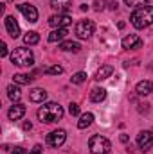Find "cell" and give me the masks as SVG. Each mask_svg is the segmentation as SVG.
<instances>
[{
  "label": "cell",
  "instance_id": "6da1fadb",
  "mask_svg": "<svg viewBox=\"0 0 153 154\" xmlns=\"http://www.w3.org/2000/svg\"><path fill=\"white\" fill-rule=\"evenodd\" d=\"M65 115L63 108L58 102H47L38 109V120L41 124H56Z\"/></svg>",
  "mask_w": 153,
  "mask_h": 154
},
{
  "label": "cell",
  "instance_id": "7a4b0ae2",
  "mask_svg": "<svg viewBox=\"0 0 153 154\" xmlns=\"http://www.w3.org/2000/svg\"><path fill=\"white\" fill-rule=\"evenodd\" d=\"M132 25L135 29H146L153 23V5H142V7H137L132 16Z\"/></svg>",
  "mask_w": 153,
  "mask_h": 154
},
{
  "label": "cell",
  "instance_id": "3957f363",
  "mask_svg": "<svg viewBox=\"0 0 153 154\" xmlns=\"http://www.w3.org/2000/svg\"><path fill=\"white\" fill-rule=\"evenodd\" d=\"M11 61L16 66H33L34 65V56H33L31 48L18 47L11 52Z\"/></svg>",
  "mask_w": 153,
  "mask_h": 154
},
{
  "label": "cell",
  "instance_id": "277c9868",
  "mask_svg": "<svg viewBox=\"0 0 153 154\" xmlns=\"http://www.w3.org/2000/svg\"><path fill=\"white\" fill-rule=\"evenodd\" d=\"M88 149H90L92 154H108L110 149H112V143H110L108 138H105V136H101V134H96V136L90 138Z\"/></svg>",
  "mask_w": 153,
  "mask_h": 154
},
{
  "label": "cell",
  "instance_id": "5b68a950",
  "mask_svg": "<svg viewBox=\"0 0 153 154\" xmlns=\"http://www.w3.org/2000/svg\"><path fill=\"white\" fill-rule=\"evenodd\" d=\"M70 23H72V18L67 13H58V14H52L49 18V25L54 29H67Z\"/></svg>",
  "mask_w": 153,
  "mask_h": 154
},
{
  "label": "cell",
  "instance_id": "8992f818",
  "mask_svg": "<svg viewBox=\"0 0 153 154\" xmlns=\"http://www.w3.org/2000/svg\"><path fill=\"white\" fill-rule=\"evenodd\" d=\"M94 34V23L90 20H79L76 23V36L79 39H88Z\"/></svg>",
  "mask_w": 153,
  "mask_h": 154
},
{
  "label": "cell",
  "instance_id": "52a82bcc",
  "mask_svg": "<svg viewBox=\"0 0 153 154\" xmlns=\"http://www.w3.org/2000/svg\"><path fill=\"white\" fill-rule=\"evenodd\" d=\"M65 140H67V133L63 129H56V131H52V133L47 134V145H50L54 149L61 147L65 143Z\"/></svg>",
  "mask_w": 153,
  "mask_h": 154
},
{
  "label": "cell",
  "instance_id": "ba28073f",
  "mask_svg": "<svg viewBox=\"0 0 153 154\" xmlns=\"http://www.w3.org/2000/svg\"><path fill=\"white\" fill-rule=\"evenodd\" d=\"M137 145H139L141 151L148 152L153 147V133L151 131H141V133L137 134Z\"/></svg>",
  "mask_w": 153,
  "mask_h": 154
},
{
  "label": "cell",
  "instance_id": "9c48e42d",
  "mask_svg": "<svg viewBox=\"0 0 153 154\" xmlns=\"http://www.w3.org/2000/svg\"><path fill=\"white\" fill-rule=\"evenodd\" d=\"M16 7H18V11L27 18V22H31V23L38 22V11H36V7H34L33 4H20V5H16Z\"/></svg>",
  "mask_w": 153,
  "mask_h": 154
},
{
  "label": "cell",
  "instance_id": "30bf717a",
  "mask_svg": "<svg viewBox=\"0 0 153 154\" xmlns=\"http://www.w3.org/2000/svg\"><path fill=\"white\" fill-rule=\"evenodd\" d=\"M5 31L11 38H18L20 36V25L15 20V16H5Z\"/></svg>",
  "mask_w": 153,
  "mask_h": 154
},
{
  "label": "cell",
  "instance_id": "8fae6325",
  "mask_svg": "<svg viewBox=\"0 0 153 154\" xmlns=\"http://www.w3.org/2000/svg\"><path fill=\"white\" fill-rule=\"evenodd\" d=\"M24 115H25V106H24V104H20V102L13 104V106L9 108V111H7L9 120H20Z\"/></svg>",
  "mask_w": 153,
  "mask_h": 154
},
{
  "label": "cell",
  "instance_id": "7c38bea8",
  "mask_svg": "<svg viewBox=\"0 0 153 154\" xmlns=\"http://www.w3.org/2000/svg\"><path fill=\"white\" fill-rule=\"evenodd\" d=\"M142 45V39L139 38L137 34H128L126 38H122V48L130 50V48H139Z\"/></svg>",
  "mask_w": 153,
  "mask_h": 154
},
{
  "label": "cell",
  "instance_id": "4fadbf2b",
  "mask_svg": "<svg viewBox=\"0 0 153 154\" xmlns=\"http://www.w3.org/2000/svg\"><path fill=\"white\" fill-rule=\"evenodd\" d=\"M50 7L58 13H67L72 7V0H50Z\"/></svg>",
  "mask_w": 153,
  "mask_h": 154
},
{
  "label": "cell",
  "instance_id": "5bb4252c",
  "mask_svg": "<svg viewBox=\"0 0 153 154\" xmlns=\"http://www.w3.org/2000/svg\"><path fill=\"white\" fill-rule=\"evenodd\" d=\"M135 91H137L139 95H150L153 91V82L151 81H141V82L137 84Z\"/></svg>",
  "mask_w": 153,
  "mask_h": 154
},
{
  "label": "cell",
  "instance_id": "9a60e30c",
  "mask_svg": "<svg viewBox=\"0 0 153 154\" xmlns=\"http://www.w3.org/2000/svg\"><path fill=\"white\" fill-rule=\"evenodd\" d=\"M29 99H31L33 102H43V100L47 99V91L41 90V88H34V90L29 91Z\"/></svg>",
  "mask_w": 153,
  "mask_h": 154
},
{
  "label": "cell",
  "instance_id": "2e32d148",
  "mask_svg": "<svg viewBox=\"0 0 153 154\" xmlns=\"http://www.w3.org/2000/svg\"><path fill=\"white\" fill-rule=\"evenodd\" d=\"M106 99V90L105 88H94L90 91V100L92 102H103Z\"/></svg>",
  "mask_w": 153,
  "mask_h": 154
},
{
  "label": "cell",
  "instance_id": "e0dca14e",
  "mask_svg": "<svg viewBox=\"0 0 153 154\" xmlns=\"http://www.w3.org/2000/svg\"><path fill=\"white\" fill-rule=\"evenodd\" d=\"M92 122H94V115L92 113H83L79 116V120H77V127L79 129H86V127L92 125Z\"/></svg>",
  "mask_w": 153,
  "mask_h": 154
},
{
  "label": "cell",
  "instance_id": "ac0fdd59",
  "mask_svg": "<svg viewBox=\"0 0 153 154\" xmlns=\"http://www.w3.org/2000/svg\"><path fill=\"white\" fill-rule=\"evenodd\" d=\"M60 48L65 50V52H79L81 50V45L76 41H61L60 43Z\"/></svg>",
  "mask_w": 153,
  "mask_h": 154
},
{
  "label": "cell",
  "instance_id": "d6986e66",
  "mask_svg": "<svg viewBox=\"0 0 153 154\" xmlns=\"http://www.w3.org/2000/svg\"><path fill=\"white\" fill-rule=\"evenodd\" d=\"M7 97H9L13 102H18V100H20V97H22L20 88H18V86H15V84H9V86H7Z\"/></svg>",
  "mask_w": 153,
  "mask_h": 154
},
{
  "label": "cell",
  "instance_id": "ffe728a7",
  "mask_svg": "<svg viewBox=\"0 0 153 154\" xmlns=\"http://www.w3.org/2000/svg\"><path fill=\"white\" fill-rule=\"evenodd\" d=\"M112 72H114V68L110 66V65H105V66H101L97 72H96V79L97 81H103V79H108V77L112 75Z\"/></svg>",
  "mask_w": 153,
  "mask_h": 154
},
{
  "label": "cell",
  "instance_id": "44dd1931",
  "mask_svg": "<svg viewBox=\"0 0 153 154\" xmlns=\"http://www.w3.org/2000/svg\"><path fill=\"white\" fill-rule=\"evenodd\" d=\"M65 36H67V29H54L49 34V41L50 43H56V41H61Z\"/></svg>",
  "mask_w": 153,
  "mask_h": 154
},
{
  "label": "cell",
  "instance_id": "7402d4cb",
  "mask_svg": "<svg viewBox=\"0 0 153 154\" xmlns=\"http://www.w3.org/2000/svg\"><path fill=\"white\" fill-rule=\"evenodd\" d=\"M13 81L16 84H31L33 82V75H29V74H15Z\"/></svg>",
  "mask_w": 153,
  "mask_h": 154
},
{
  "label": "cell",
  "instance_id": "603a6c76",
  "mask_svg": "<svg viewBox=\"0 0 153 154\" xmlns=\"http://www.w3.org/2000/svg\"><path fill=\"white\" fill-rule=\"evenodd\" d=\"M24 41H25V45H36L40 41V34L34 32V31H29V32L24 36Z\"/></svg>",
  "mask_w": 153,
  "mask_h": 154
},
{
  "label": "cell",
  "instance_id": "cb8c5ba5",
  "mask_svg": "<svg viewBox=\"0 0 153 154\" xmlns=\"http://www.w3.org/2000/svg\"><path fill=\"white\" fill-rule=\"evenodd\" d=\"M85 81H86V74L85 72H77V74H74V75L70 77V82L72 84H81Z\"/></svg>",
  "mask_w": 153,
  "mask_h": 154
},
{
  "label": "cell",
  "instance_id": "d4e9b609",
  "mask_svg": "<svg viewBox=\"0 0 153 154\" xmlns=\"http://www.w3.org/2000/svg\"><path fill=\"white\" fill-rule=\"evenodd\" d=\"M45 74H49V75H60V74H63V66H60V65L49 66V68H45Z\"/></svg>",
  "mask_w": 153,
  "mask_h": 154
},
{
  "label": "cell",
  "instance_id": "484cf974",
  "mask_svg": "<svg viewBox=\"0 0 153 154\" xmlns=\"http://www.w3.org/2000/svg\"><path fill=\"white\" fill-rule=\"evenodd\" d=\"M150 0H124V4L126 5H130V7H142V5H146Z\"/></svg>",
  "mask_w": 153,
  "mask_h": 154
},
{
  "label": "cell",
  "instance_id": "4316f807",
  "mask_svg": "<svg viewBox=\"0 0 153 154\" xmlns=\"http://www.w3.org/2000/svg\"><path fill=\"white\" fill-rule=\"evenodd\" d=\"M106 7V0H94V9L96 11H103Z\"/></svg>",
  "mask_w": 153,
  "mask_h": 154
},
{
  "label": "cell",
  "instance_id": "83f0119b",
  "mask_svg": "<svg viewBox=\"0 0 153 154\" xmlns=\"http://www.w3.org/2000/svg\"><path fill=\"white\" fill-rule=\"evenodd\" d=\"M69 113H70V115H74V116H77V115H79V106L72 102V104L69 106Z\"/></svg>",
  "mask_w": 153,
  "mask_h": 154
},
{
  "label": "cell",
  "instance_id": "f1b7e54d",
  "mask_svg": "<svg viewBox=\"0 0 153 154\" xmlns=\"http://www.w3.org/2000/svg\"><path fill=\"white\" fill-rule=\"evenodd\" d=\"M41 152H43V147H41L40 143H36V145L29 151V154H41Z\"/></svg>",
  "mask_w": 153,
  "mask_h": 154
},
{
  "label": "cell",
  "instance_id": "f546056e",
  "mask_svg": "<svg viewBox=\"0 0 153 154\" xmlns=\"http://www.w3.org/2000/svg\"><path fill=\"white\" fill-rule=\"evenodd\" d=\"M0 56H2V57H5V56H7V45H5V43H2V50H0Z\"/></svg>",
  "mask_w": 153,
  "mask_h": 154
},
{
  "label": "cell",
  "instance_id": "4dcf8cb0",
  "mask_svg": "<svg viewBox=\"0 0 153 154\" xmlns=\"http://www.w3.org/2000/svg\"><path fill=\"white\" fill-rule=\"evenodd\" d=\"M11 154H27V152H25V151H24L22 147H15V149H13V152H11Z\"/></svg>",
  "mask_w": 153,
  "mask_h": 154
},
{
  "label": "cell",
  "instance_id": "1f68e13d",
  "mask_svg": "<svg viewBox=\"0 0 153 154\" xmlns=\"http://www.w3.org/2000/svg\"><path fill=\"white\" fill-rule=\"evenodd\" d=\"M31 127H33V125H31V122H25V124H24V129H25V131H29Z\"/></svg>",
  "mask_w": 153,
  "mask_h": 154
},
{
  "label": "cell",
  "instance_id": "d6a6232c",
  "mask_svg": "<svg viewBox=\"0 0 153 154\" xmlns=\"http://www.w3.org/2000/svg\"><path fill=\"white\" fill-rule=\"evenodd\" d=\"M121 142H122V143H128V136H126V134H121Z\"/></svg>",
  "mask_w": 153,
  "mask_h": 154
}]
</instances>
